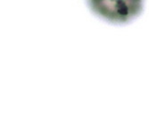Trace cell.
Listing matches in <instances>:
<instances>
[{
  "label": "cell",
  "instance_id": "cell-1",
  "mask_svg": "<svg viewBox=\"0 0 149 134\" xmlns=\"http://www.w3.org/2000/svg\"><path fill=\"white\" fill-rule=\"evenodd\" d=\"M88 4L96 15L116 23L133 19L141 8V2L139 1H94Z\"/></svg>",
  "mask_w": 149,
  "mask_h": 134
}]
</instances>
